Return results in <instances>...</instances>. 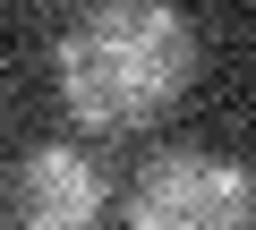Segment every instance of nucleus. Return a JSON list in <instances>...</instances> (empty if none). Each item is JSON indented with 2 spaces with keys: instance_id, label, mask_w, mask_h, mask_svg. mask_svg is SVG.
<instances>
[{
  "instance_id": "1",
  "label": "nucleus",
  "mask_w": 256,
  "mask_h": 230,
  "mask_svg": "<svg viewBox=\"0 0 256 230\" xmlns=\"http://www.w3.org/2000/svg\"><path fill=\"white\" fill-rule=\"evenodd\" d=\"M196 68V26L162 0H102L52 43V85L77 128H146Z\"/></svg>"
},
{
  "instance_id": "2",
  "label": "nucleus",
  "mask_w": 256,
  "mask_h": 230,
  "mask_svg": "<svg viewBox=\"0 0 256 230\" xmlns=\"http://www.w3.org/2000/svg\"><path fill=\"white\" fill-rule=\"evenodd\" d=\"M137 230H256V179L222 154H162L128 205Z\"/></svg>"
},
{
  "instance_id": "3",
  "label": "nucleus",
  "mask_w": 256,
  "mask_h": 230,
  "mask_svg": "<svg viewBox=\"0 0 256 230\" xmlns=\"http://www.w3.org/2000/svg\"><path fill=\"white\" fill-rule=\"evenodd\" d=\"M9 205H18V230H94V213H102V171H94L77 145H34V154L18 162Z\"/></svg>"
}]
</instances>
